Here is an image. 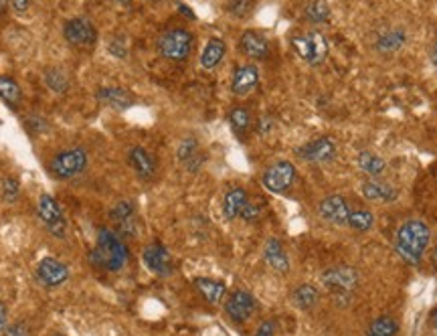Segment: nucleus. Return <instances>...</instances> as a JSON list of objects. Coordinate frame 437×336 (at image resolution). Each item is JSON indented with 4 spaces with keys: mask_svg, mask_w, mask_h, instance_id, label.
<instances>
[{
    "mask_svg": "<svg viewBox=\"0 0 437 336\" xmlns=\"http://www.w3.org/2000/svg\"><path fill=\"white\" fill-rule=\"evenodd\" d=\"M431 242V229L421 219H409L397 229L395 237V251L399 257L409 264V266H419L423 259L425 251Z\"/></svg>",
    "mask_w": 437,
    "mask_h": 336,
    "instance_id": "1",
    "label": "nucleus"
},
{
    "mask_svg": "<svg viewBox=\"0 0 437 336\" xmlns=\"http://www.w3.org/2000/svg\"><path fill=\"white\" fill-rule=\"evenodd\" d=\"M90 261L107 271H119L128 261V249L114 231L104 227L97 233L95 249L90 251Z\"/></svg>",
    "mask_w": 437,
    "mask_h": 336,
    "instance_id": "2",
    "label": "nucleus"
},
{
    "mask_svg": "<svg viewBox=\"0 0 437 336\" xmlns=\"http://www.w3.org/2000/svg\"><path fill=\"white\" fill-rule=\"evenodd\" d=\"M291 47L296 49V53L300 55V59L308 65H312V67L322 65L328 57V51H330L328 39L314 28L291 37Z\"/></svg>",
    "mask_w": 437,
    "mask_h": 336,
    "instance_id": "3",
    "label": "nucleus"
},
{
    "mask_svg": "<svg viewBox=\"0 0 437 336\" xmlns=\"http://www.w3.org/2000/svg\"><path fill=\"white\" fill-rule=\"evenodd\" d=\"M193 45H195V37L193 33H188L186 28H171L164 35H160L158 43V53L168 59V61H186L190 53H193Z\"/></svg>",
    "mask_w": 437,
    "mask_h": 336,
    "instance_id": "4",
    "label": "nucleus"
},
{
    "mask_svg": "<svg viewBox=\"0 0 437 336\" xmlns=\"http://www.w3.org/2000/svg\"><path fill=\"white\" fill-rule=\"evenodd\" d=\"M322 283L336 300H350L358 286V273L348 266H334L322 273Z\"/></svg>",
    "mask_w": 437,
    "mask_h": 336,
    "instance_id": "5",
    "label": "nucleus"
},
{
    "mask_svg": "<svg viewBox=\"0 0 437 336\" xmlns=\"http://www.w3.org/2000/svg\"><path fill=\"white\" fill-rule=\"evenodd\" d=\"M87 166V154L83 148H69L55 154L53 161L49 162V173L55 178H73V176L81 175Z\"/></svg>",
    "mask_w": 437,
    "mask_h": 336,
    "instance_id": "6",
    "label": "nucleus"
},
{
    "mask_svg": "<svg viewBox=\"0 0 437 336\" xmlns=\"http://www.w3.org/2000/svg\"><path fill=\"white\" fill-rule=\"evenodd\" d=\"M296 180V166L290 161H278L265 168L261 183L269 193L281 195L293 185Z\"/></svg>",
    "mask_w": 437,
    "mask_h": 336,
    "instance_id": "7",
    "label": "nucleus"
},
{
    "mask_svg": "<svg viewBox=\"0 0 437 336\" xmlns=\"http://www.w3.org/2000/svg\"><path fill=\"white\" fill-rule=\"evenodd\" d=\"M298 158L304 162H314V164H328L336 158V144L330 136H320L310 142L302 144L296 150Z\"/></svg>",
    "mask_w": 437,
    "mask_h": 336,
    "instance_id": "8",
    "label": "nucleus"
},
{
    "mask_svg": "<svg viewBox=\"0 0 437 336\" xmlns=\"http://www.w3.org/2000/svg\"><path fill=\"white\" fill-rule=\"evenodd\" d=\"M37 211H39V219L43 221V225L51 231V235L63 239L67 231L65 217L61 213L59 205L55 201L51 195H41L39 205H37Z\"/></svg>",
    "mask_w": 437,
    "mask_h": 336,
    "instance_id": "9",
    "label": "nucleus"
},
{
    "mask_svg": "<svg viewBox=\"0 0 437 336\" xmlns=\"http://www.w3.org/2000/svg\"><path fill=\"white\" fill-rule=\"evenodd\" d=\"M318 215L322 221L336 225V227H345L348 225V215H350V205L342 195H328L324 197L318 205Z\"/></svg>",
    "mask_w": 437,
    "mask_h": 336,
    "instance_id": "10",
    "label": "nucleus"
},
{
    "mask_svg": "<svg viewBox=\"0 0 437 336\" xmlns=\"http://www.w3.org/2000/svg\"><path fill=\"white\" fill-rule=\"evenodd\" d=\"M255 308H257L255 298L249 292H245V290H235L225 302L227 316L237 324L247 323L253 316Z\"/></svg>",
    "mask_w": 437,
    "mask_h": 336,
    "instance_id": "11",
    "label": "nucleus"
},
{
    "mask_svg": "<svg viewBox=\"0 0 437 336\" xmlns=\"http://www.w3.org/2000/svg\"><path fill=\"white\" fill-rule=\"evenodd\" d=\"M146 268L150 269L156 276H171L174 271V261L171 251L162 245V243H152L148 245L142 254Z\"/></svg>",
    "mask_w": 437,
    "mask_h": 336,
    "instance_id": "12",
    "label": "nucleus"
},
{
    "mask_svg": "<svg viewBox=\"0 0 437 336\" xmlns=\"http://www.w3.org/2000/svg\"><path fill=\"white\" fill-rule=\"evenodd\" d=\"M67 278H69V269L63 261L55 257H45L37 266V280L47 288H59L61 283L67 282Z\"/></svg>",
    "mask_w": 437,
    "mask_h": 336,
    "instance_id": "13",
    "label": "nucleus"
},
{
    "mask_svg": "<svg viewBox=\"0 0 437 336\" xmlns=\"http://www.w3.org/2000/svg\"><path fill=\"white\" fill-rule=\"evenodd\" d=\"M239 49L245 57L255 59V61H264L271 53L269 40L259 31H245L239 39Z\"/></svg>",
    "mask_w": 437,
    "mask_h": 336,
    "instance_id": "14",
    "label": "nucleus"
},
{
    "mask_svg": "<svg viewBox=\"0 0 437 336\" xmlns=\"http://www.w3.org/2000/svg\"><path fill=\"white\" fill-rule=\"evenodd\" d=\"M360 193L371 202H395L399 197L397 187L381 178H365L360 185Z\"/></svg>",
    "mask_w": 437,
    "mask_h": 336,
    "instance_id": "15",
    "label": "nucleus"
},
{
    "mask_svg": "<svg viewBox=\"0 0 437 336\" xmlns=\"http://www.w3.org/2000/svg\"><path fill=\"white\" fill-rule=\"evenodd\" d=\"M63 33H65L67 43L73 45V47H92L93 43H95V37H97L92 23H87L85 18H71V21H67Z\"/></svg>",
    "mask_w": 437,
    "mask_h": 336,
    "instance_id": "16",
    "label": "nucleus"
},
{
    "mask_svg": "<svg viewBox=\"0 0 437 336\" xmlns=\"http://www.w3.org/2000/svg\"><path fill=\"white\" fill-rule=\"evenodd\" d=\"M112 219L116 223V229L124 237H136L138 223H136V205L132 201H119L112 209Z\"/></svg>",
    "mask_w": 437,
    "mask_h": 336,
    "instance_id": "17",
    "label": "nucleus"
},
{
    "mask_svg": "<svg viewBox=\"0 0 437 336\" xmlns=\"http://www.w3.org/2000/svg\"><path fill=\"white\" fill-rule=\"evenodd\" d=\"M259 83V69L247 63V65H239L231 77V92L237 97H245L249 95L257 87Z\"/></svg>",
    "mask_w": 437,
    "mask_h": 336,
    "instance_id": "18",
    "label": "nucleus"
},
{
    "mask_svg": "<svg viewBox=\"0 0 437 336\" xmlns=\"http://www.w3.org/2000/svg\"><path fill=\"white\" fill-rule=\"evenodd\" d=\"M128 162H130V166L134 168V173L140 176L142 180H152L154 178V175H156V161H154V156L148 152V150L140 148V146H136V148L130 150V154H128Z\"/></svg>",
    "mask_w": 437,
    "mask_h": 336,
    "instance_id": "19",
    "label": "nucleus"
},
{
    "mask_svg": "<svg viewBox=\"0 0 437 336\" xmlns=\"http://www.w3.org/2000/svg\"><path fill=\"white\" fill-rule=\"evenodd\" d=\"M264 259L265 264L274 269V271H278V273H288V271H290V257H288V254H286V249H284V245H281L279 239H274V237H271V239L265 242Z\"/></svg>",
    "mask_w": 437,
    "mask_h": 336,
    "instance_id": "20",
    "label": "nucleus"
},
{
    "mask_svg": "<svg viewBox=\"0 0 437 336\" xmlns=\"http://www.w3.org/2000/svg\"><path fill=\"white\" fill-rule=\"evenodd\" d=\"M405 43H407V33H405L403 28L395 27L384 31V33H381V35L377 37L374 49L383 55H393L401 51V49L405 47Z\"/></svg>",
    "mask_w": 437,
    "mask_h": 336,
    "instance_id": "21",
    "label": "nucleus"
},
{
    "mask_svg": "<svg viewBox=\"0 0 437 336\" xmlns=\"http://www.w3.org/2000/svg\"><path fill=\"white\" fill-rule=\"evenodd\" d=\"M357 164L362 175H367V178H381L387 173V162L383 156L374 154L371 150H362L358 152Z\"/></svg>",
    "mask_w": 437,
    "mask_h": 336,
    "instance_id": "22",
    "label": "nucleus"
},
{
    "mask_svg": "<svg viewBox=\"0 0 437 336\" xmlns=\"http://www.w3.org/2000/svg\"><path fill=\"white\" fill-rule=\"evenodd\" d=\"M97 99L114 109H128L134 106V95L122 87H102L97 92Z\"/></svg>",
    "mask_w": 437,
    "mask_h": 336,
    "instance_id": "23",
    "label": "nucleus"
},
{
    "mask_svg": "<svg viewBox=\"0 0 437 336\" xmlns=\"http://www.w3.org/2000/svg\"><path fill=\"white\" fill-rule=\"evenodd\" d=\"M249 197H247V190L241 187H233L227 190L225 199H223V217L227 221H233L241 215L243 207L247 205Z\"/></svg>",
    "mask_w": 437,
    "mask_h": 336,
    "instance_id": "24",
    "label": "nucleus"
},
{
    "mask_svg": "<svg viewBox=\"0 0 437 336\" xmlns=\"http://www.w3.org/2000/svg\"><path fill=\"white\" fill-rule=\"evenodd\" d=\"M225 53H227L225 40L212 37V39L205 45V49H203V55H200V65L211 71V69H215L219 63H221V61H223Z\"/></svg>",
    "mask_w": 437,
    "mask_h": 336,
    "instance_id": "25",
    "label": "nucleus"
},
{
    "mask_svg": "<svg viewBox=\"0 0 437 336\" xmlns=\"http://www.w3.org/2000/svg\"><path fill=\"white\" fill-rule=\"evenodd\" d=\"M195 288L199 290L209 304H219L227 294L225 283L219 282V280H211V278H197L195 280Z\"/></svg>",
    "mask_w": 437,
    "mask_h": 336,
    "instance_id": "26",
    "label": "nucleus"
},
{
    "mask_svg": "<svg viewBox=\"0 0 437 336\" xmlns=\"http://www.w3.org/2000/svg\"><path fill=\"white\" fill-rule=\"evenodd\" d=\"M291 302L300 310H314L320 302V290L312 283H302L293 290Z\"/></svg>",
    "mask_w": 437,
    "mask_h": 336,
    "instance_id": "27",
    "label": "nucleus"
},
{
    "mask_svg": "<svg viewBox=\"0 0 437 336\" xmlns=\"http://www.w3.org/2000/svg\"><path fill=\"white\" fill-rule=\"evenodd\" d=\"M229 126H231L233 134L239 136V138H243V136L252 130V126H253L252 112H249L247 108H243V106L233 108L231 112H229Z\"/></svg>",
    "mask_w": 437,
    "mask_h": 336,
    "instance_id": "28",
    "label": "nucleus"
},
{
    "mask_svg": "<svg viewBox=\"0 0 437 336\" xmlns=\"http://www.w3.org/2000/svg\"><path fill=\"white\" fill-rule=\"evenodd\" d=\"M332 11L326 0H310L304 9V18L312 25H326L330 21Z\"/></svg>",
    "mask_w": 437,
    "mask_h": 336,
    "instance_id": "29",
    "label": "nucleus"
},
{
    "mask_svg": "<svg viewBox=\"0 0 437 336\" xmlns=\"http://www.w3.org/2000/svg\"><path fill=\"white\" fill-rule=\"evenodd\" d=\"M372 225H374V215L372 211L365 209V207H358V209H350V215H348V225L352 231L357 233H367L371 231Z\"/></svg>",
    "mask_w": 437,
    "mask_h": 336,
    "instance_id": "30",
    "label": "nucleus"
},
{
    "mask_svg": "<svg viewBox=\"0 0 437 336\" xmlns=\"http://www.w3.org/2000/svg\"><path fill=\"white\" fill-rule=\"evenodd\" d=\"M399 323L391 316H379L374 318L365 336H397Z\"/></svg>",
    "mask_w": 437,
    "mask_h": 336,
    "instance_id": "31",
    "label": "nucleus"
},
{
    "mask_svg": "<svg viewBox=\"0 0 437 336\" xmlns=\"http://www.w3.org/2000/svg\"><path fill=\"white\" fill-rule=\"evenodd\" d=\"M45 81H47V85L51 87V92H55V94H65L67 90H69V77H67V73L63 69H47Z\"/></svg>",
    "mask_w": 437,
    "mask_h": 336,
    "instance_id": "32",
    "label": "nucleus"
},
{
    "mask_svg": "<svg viewBox=\"0 0 437 336\" xmlns=\"http://www.w3.org/2000/svg\"><path fill=\"white\" fill-rule=\"evenodd\" d=\"M0 97L9 104V106H16L21 102V87L13 77H0Z\"/></svg>",
    "mask_w": 437,
    "mask_h": 336,
    "instance_id": "33",
    "label": "nucleus"
},
{
    "mask_svg": "<svg viewBox=\"0 0 437 336\" xmlns=\"http://www.w3.org/2000/svg\"><path fill=\"white\" fill-rule=\"evenodd\" d=\"M255 11V0H227V13L233 18H249Z\"/></svg>",
    "mask_w": 437,
    "mask_h": 336,
    "instance_id": "34",
    "label": "nucleus"
},
{
    "mask_svg": "<svg viewBox=\"0 0 437 336\" xmlns=\"http://www.w3.org/2000/svg\"><path fill=\"white\" fill-rule=\"evenodd\" d=\"M197 152H199V140L195 136H186L180 140V144L176 148V158L180 162H186L190 161Z\"/></svg>",
    "mask_w": 437,
    "mask_h": 336,
    "instance_id": "35",
    "label": "nucleus"
},
{
    "mask_svg": "<svg viewBox=\"0 0 437 336\" xmlns=\"http://www.w3.org/2000/svg\"><path fill=\"white\" fill-rule=\"evenodd\" d=\"M18 193H21V187H18V180L16 178H4L2 185H0V195L6 202H14L18 199Z\"/></svg>",
    "mask_w": 437,
    "mask_h": 336,
    "instance_id": "36",
    "label": "nucleus"
},
{
    "mask_svg": "<svg viewBox=\"0 0 437 336\" xmlns=\"http://www.w3.org/2000/svg\"><path fill=\"white\" fill-rule=\"evenodd\" d=\"M107 51L114 57H118V59H126L128 57V45H126L124 37H114V39L109 40L107 43Z\"/></svg>",
    "mask_w": 437,
    "mask_h": 336,
    "instance_id": "37",
    "label": "nucleus"
},
{
    "mask_svg": "<svg viewBox=\"0 0 437 336\" xmlns=\"http://www.w3.org/2000/svg\"><path fill=\"white\" fill-rule=\"evenodd\" d=\"M241 219L243 221H247V223H255L259 217H261V207L257 205V202L253 201H247V205L243 207V211H241Z\"/></svg>",
    "mask_w": 437,
    "mask_h": 336,
    "instance_id": "38",
    "label": "nucleus"
},
{
    "mask_svg": "<svg viewBox=\"0 0 437 336\" xmlns=\"http://www.w3.org/2000/svg\"><path fill=\"white\" fill-rule=\"evenodd\" d=\"M6 336H31V328H28L27 323H14L11 326H6L4 330Z\"/></svg>",
    "mask_w": 437,
    "mask_h": 336,
    "instance_id": "39",
    "label": "nucleus"
},
{
    "mask_svg": "<svg viewBox=\"0 0 437 336\" xmlns=\"http://www.w3.org/2000/svg\"><path fill=\"white\" fill-rule=\"evenodd\" d=\"M274 126H276L274 118H271V116H264V118H259V121H257V132L261 136H267L274 130Z\"/></svg>",
    "mask_w": 437,
    "mask_h": 336,
    "instance_id": "40",
    "label": "nucleus"
},
{
    "mask_svg": "<svg viewBox=\"0 0 437 336\" xmlns=\"http://www.w3.org/2000/svg\"><path fill=\"white\" fill-rule=\"evenodd\" d=\"M203 162H205V154H203V152L199 150V152H197V154H195V156H193L190 161L185 162L186 170H188V173H197L200 166H203Z\"/></svg>",
    "mask_w": 437,
    "mask_h": 336,
    "instance_id": "41",
    "label": "nucleus"
},
{
    "mask_svg": "<svg viewBox=\"0 0 437 336\" xmlns=\"http://www.w3.org/2000/svg\"><path fill=\"white\" fill-rule=\"evenodd\" d=\"M255 336H276V323L274 320H265V323L259 324Z\"/></svg>",
    "mask_w": 437,
    "mask_h": 336,
    "instance_id": "42",
    "label": "nucleus"
},
{
    "mask_svg": "<svg viewBox=\"0 0 437 336\" xmlns=\"http://www.w3.org/2000/svg\"><path fill=\"white\" fill-rule=\"evenodd\" d=\"M27 126L37 134V132H43V130H47V121L43 120V118H37V116H33V118H28Z\"/></svg>",
    "mask_w": 437,
    "mask_h": 336,
    "instance_id": "43",
    "label": "nucleus"
},
{
    "mask_svg": "<svg viewBox=\"0 0 437 336\" xmlns=\"http://www.w3.org/2000/svg\"><path fill=\"white\" fill-rule=\"evenodd\" d=\"M33 0H13V9L16 13H27Z\"/></svg>",
    "mask_w": 437,
    "mask_h": 336,
    "instance_id": "44",
    "label": "nucleus"
},
{
    "mask_svg": "<svg viewBox=\"0 0 437 336\" xmlns=\"http://www.w3.org/2000/svg\"><path fill=\"white\" fill-rule=\"evenodd\" d=\"M6 324H9V310L0 302V332L6 330Z\"/></svg>",
    "mask_w": 437,
    "mask_h": 336,
    "instance_id": "45",
    "label": "nucleus"
},
{
    "mask_svg": "<svg viewBox=\"0 0 437 336\" xmlns=\"http://www.w3.org/2000/svg\"><path fill=\"white\" fill-rule=\"evenodd\" d=\"M176 11H178V13H180V14H185L186 18H193V21L197 18V14L193 13V11H190V9L186 6L185 2H178V4H176Z\"/></svg>",
    "mask_w": 437,
    "mask_h": 336,
    "instance_id": "46",
    "label": "nucleus"
},
{
    "mask_svg": "<svg viewBox=\"0 0 437 336\" xmlns=\"http://www.w3.org/2000/svg\"><path fill=\"white\" fill-rule=\"evenodd\" d=\"M429 57H431V63H433L437 69V43H433V47H431V51H429Z\"/></svg>",
    "mask_w": 437,
    "mask_h": 336,
    "instance_id": "47",
    "label": "nucleus"
},
{
    "mask_svg": "<svg viewBox=\"0 0 437 336\" xmlns=\"http://www.w3.org/2000/svg\"><path fill=\"white\" fill-rule=\"evenodd\" d=\"M6 9H9V0H0V14H4Z\"/></svg>",
    "mask_w": 437,
    "mask_h": 336,
    "instance_id": "48",
    "label": "nucleus"
},
{
    "mask_svg": "<svg viewBox=\"0 0 437 336\" xmlns=\"http://www.w3.org/2000/svg\"><path fill=\"white\" fill-rule=\"evenodd\" d=\"M431 264H433V268H436L437 271V247L431 251Z\"/></svg>",
    "mask_w": 437,
    "mask_h": 336,
    "instance_id": "49",
    "label": "nucleus"
},
{
    "mask_svg": "<svg viewBox=\"0 0 437 336\" xmlns=\"http://www.w3.org/2000/svg\"><path fill=\"white\" fill-rule=\"evenodd\" d=\"M431 323H433V328L437 330V308L433 310V314H431Z\"/></svg>",
    "mask_w": 437,
    "mask_h": 336,
    "instance_id": "50",
    "label": "nucleus"
},
{
    "mask_svg": "<svg viewBox=\"0 0 437 336\" xmlns=\"http://www.w3.org/2000/svg\"><path fill=\"white\" fill-rule=\"evenodd\" d=\"M119 4H124V6H126V4H130V2H132V0H118Z\"/></svg>",
    "mask_w": 437,
    "mask_h": 336,
    "instance_id": "51",
    "label": "nucleus"
},
{
    "mask_svg": "<svg viewBox=\"0 0 437 336\" xmlns=\"http://www.w3.org/2000/svg\"><path fill=\"white\" fill-rule=\"evenodd\" d=\"M150 4H158V2H162V0H148Z\"/></svg>",
    "mask_w": 437,
    "mask_h": 336,
    "instance_id": "52",
    "label": "nucleus"
}]
</instances>
